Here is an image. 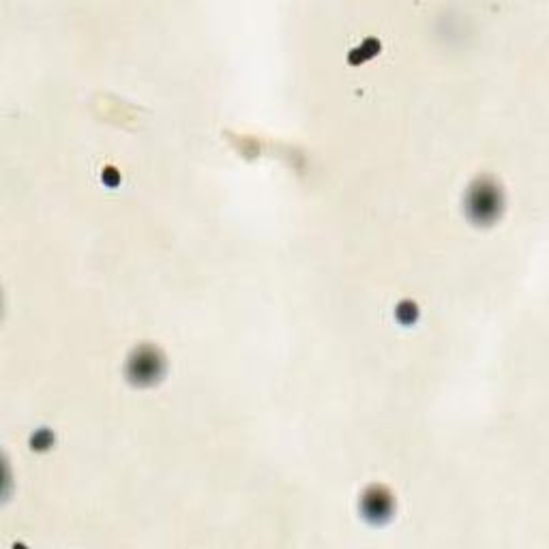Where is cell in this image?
I'll use <instances>...</instances> for the list:
<instances>
[{"label": "cell", "mask_w": 549, "mask_h": 549, "mask_svg": "<svg viewBox=\"0 0 549 549\" xmlns=\"http://www.w3.org/2000/svg\"><path fill=\"white\" fill-rule=\"evenodd\" d=\"M504 206V198L500 187L492 181V178H479L468 191L466 198V211L472 221H477L481 226H489L500 217Z\"/></svg>", "instance_id": "1"}, {"label": "cell", "mask_w": 549, "mask_h": 549, "mask_svg": "<svg viewBox=\"0 0 549 549\" xmlns=\"http://www.w3.org/2000/svg\"><path fill=\"white\" fill-rule=\"evenodd\" d=\"M166 372V359L153 346H140L131 352L127 361V376L138 387H151Z\"/></svg>", "instance_id": "2"}, {"label": "cell", "mask_w": 549, "mask_h": 549, "mask_svg": "<svg viewBox=\"0 0 549 549\" xmlns=\"http://www.w3.org/2000/svg\"><path fill=\"white\" fill-rule=\"evenodd\" d=\"M395 509V500L387 487L374 485L369 487L361 498V511L367 522L372 524H387Z\"/></svg>", "instance_id": "3"}]
</instances>
